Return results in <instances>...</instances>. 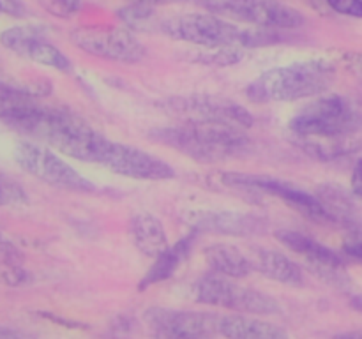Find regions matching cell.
Listing matches in <instances>:
<instances>
[{"instance_id": "1", "label": "cell", "mask_w": 362, "mask_h": 339, "mask_svg": "<svg viewBox=\"0 0 362 339\" xmlns=\"http://www.w3.org/2000/svg\"><path fill=\"white\" fill-rule=\"evenodd\" d=\"M151 138L202 165L232 161L247 154L251 147L246 129L197 120L156 127L151 131Z\"/></svg>"}, {"instance_id": "2", "label": "cell", "mask_w": 362, "mask_h": 339, "mask_svg": "<svg viewBox=\"0 0 362 339\" xmlns=\"http://www.w3.org/2000/svg\"><path fill=\"white\" fill-rule=\"evenodd\" d=\"M336 69L327 59H308L264 71L246 88L253 102H292L318 97L332 85Z\"/></svg>"}, {"instance_id": "3", "label": "cell", "mask_w": 362, "mask_h": 339, "mask_svg": "<svg viewBox=\"0 0 362 339\" xmlns=\"http://www.w3.org/2000/svg\"><path fill=\"white\" fill-rule=\"evenodd\" d=\"M288 127L293 136H352L362 129V113L345 95L322 94L296 112Z\"/></svg>"}, {"instance_id": "4", "label": "cell", "mask_w": 362, "mask_h": 339, "mask_svg": "<svg viewBox=\"0 0 362 339\" xmlns=\"http://www.w3.org/2000/svg\"><path fill=\"white\" fill-rule=\"evenodd\" d=\"M32 138L45 141L55 152L78 161L98 162L99 150L106 136L98 133L76 113L48 106Z\"/></svg>"}, {"instance_id": "5", "label": "cell", "mask_w": 362, "mask_h": 339, "mask_svg": "<svg viewBox=\"0 0 362 339\" xmlns=\"http://www.w3.org/2000/svg\"><path fill=\"white\" fill-rule=\"evenodd\" d=\"M166 35L179 41L191 42L200 48H221V46H244L246 28L232 23L214 13H184L170 16L159 23Z\"/></svg>"}, {"instance_id": "6", "label": "cell", "mask_w": 362, "mask_h": 339, "mask_svg": "<svg viewBox=\"0 0 362 339\" xmlns=\"http://www.w3.org/2000/svg\"><path fill=\"white\" fill-rule=\"evenodd\" d=\"M194 299L205 306L221 307L243 314H257V316L276 314L281 309L278 300L269 293L233 282L230 278L214 272L198 279L194 285Z\"/></svg>"}, {"instance_id": "7", "label": "cell", "mask_w": 362, "mask_h": 339, "mask_svg": "<svg viewBox=\"0 0 362 339\" xmlns=\"http://www.w3.org/2000/svg\"><path fill=\"white\" fill-rule=\"evenodd\" d=\"M221 184L226 187L240 191H250V193L269 194L272 198H278L286 207L299 212L303 218L310 221L320 222V225H332V219L317 194H311L304 191L303 187L296 186L288 180L276 179L269 175H251V173H237L226 172L221 173Z\"/></svg>"}, {"instance_id": "8", "label": "cell", "mask_w": 362, "mask_h": 339, "mask_svg": "<svg viewBox=\"0 0 362 339\" xmlns=\"http://www.w3.org/2000/svg\"><path fill=\"white\" fill-rule=\"evenodd\" d=\"M13 157L25 173L48 184V186L66 191H76V193L95 191L92 180L81 175L66 159L60 157L53 148L45 147V145L34 143V141H20L14 147Z\"/></svg>"}, {"instance_id": "9", "label": "cell", "mask_w": 362, "mask_h": 339, "mask_svg": "<svg viewBox=\"0 0 362 339\" xmlns=\"http://www.w3.org/2000/svg\"><path fill=\"white\" fill-rule=\"evenodd\" d=\"M205 6L211 13L243 21L251 27L288 30L304 23L303 13L281 0H207Z\"/></svg>"}, {"instance_id": "10", "label": "cell", "mask_w": 362, "mask_h": 339, "mask_svg": "<svg viewBox=\"0 0 362 339\" xmlns=\"http://www.w3.org/2000/svg\"><path fill=\"white\" fill-rule=\"evenodd\" d=\"M98 165H103L110 172L133 180H168L175 177L172 165L159 159L158 155L133 147V145L120 143V141L105 138L101 150L98 155Z\"/></svg>"}, {"instance_id": "11", "label": "cell", "mask_w": 362, "mask_h": 339, "mask_svg": "<svg viewBox=\"0 0 362 339\" xmlns=\"http://www.w3.org/2000/svg\"><path fill=\"white\" fill-rule=\"evenodd\" d=\"M71 41L81 52L120 64L141 62L147 49L129 28H74Z\"/></svg>"}, {"instance_id": "12", "label": "cell", "mask_w": 362, "mask_h": 339, "mask_svg": "<svg viewBox=\"0 0 362 339\" xmlns=\"http://www.w3.org/2000/svg\"><path fill=\"white\" fill-rule=\"evenodd\" d=\"M163 106L170 112L186 117V120L197 122L225 124V126L250 129L253 126V117L239 102L230 97L211 94H191L180 97H170L163 101Z\"/></svg>"}, {"instance_id": "13", "label": "cell", "mask_w": 362, "mask_h": 339, "mask_svg": "<svg viewBox=\"0 0 362 339\" xmlns=\"http://www.w3.org/2000/svg\"><path fill=\"white\" fill-rule=\"evenodd\" d=\"M276 239L286 249L299 254L304 263H306V267L322 281L339 286V288H345L350 282V278L346 275L345 270V258L336 253L334 249H331V247L318 242L313 237L306 235L303 232H296V230H278Z\"/></svg>"}, {"instance_id": "14", "label": "cell", "mask_w": 362, "mask_h": 339, "mask_svg": "<svg viewBox=\"0 0 362 339\" xmlns=\"http://www.w3.org/2000/svg\"><path fill=\"white\" fill-rule=\"evenodd\" d=\"M0 44L21 59H27L39 66L52 67L62 73H69L73 67L66 53L49 42L45 28L37 25H16L6 28L0 34Z\"/></svg>"}, {"instance_id": "15", "label": "cell", "mask_w": 362, "mask_h": 339, "mask_svg": "<svg viewBox=\"0 0 362 339\" xmlns=\"http://www.w3.org/2000/svg\"><path fill=\"white\" fill-rule=\"evenodd\" d=\"M182 221L197 233H214L225 237H255L267 232V221L257 214L239 210H184Z\"/></svg>"}, {"instance_id": "16", "label": "cell", "mask_w": 362, "mask_h": 339, "mask_svg": "<svg viewBox=\"0 0 362 339\" xmlns=\"http://www.w3.org/2000/svg\"><path fill=\"white\" fill-rule=\"evenodd\" d=\"M147 320L158 334H184L202 339H211L214 334H219V316L211 313L154 307L148 309Z\"/></svg>"}, {"instance_id": "17", "label": "cell", "mask_w": 362, "mask_h": 339, "mask_svg": "<svg viewBox=\"0 0 362 339\" xmlns=\"http://www.w3.org/2000/svg\"><path fill=\"white\" fill-rule=\"evenodd\" d=\"M219 334L226 339H290L285 328L257 314H226L219 316Z\"/></svg>"}, {"instance_id": "18", "label": "cell", "mask_w": 362, "mask_h": 339, "mask_svg": "<svg viewBox=\"0 0 362 339\" xmlns=\"http://www.w3.org/2000/svg\"><path fill=\"white\" fill-rule=\"evenodd\" d=\"M129 237L138 253L156 258L168 247L165 225L151 212H136L129 221Z\"/></svg>"}, {"instance_id": "19", "label": "cell", "mask_w": 362, "mask_h": 339, "mask_svg": "<svg viewBox=\"0 0 362 339\" xmlns=\"http://www.w3.org/2000/svg\"><path fill=\"white\" fill-rule=\"evenodd\" d=\"M198 233L189 232L187 235L180 237L173 246H168L163 251L159 256L154 258V263L151 265V268L147 270V274L141 278L138 290H147L151 286L159 285V282L166 281V279L172 278L177 272V268L180 267V263L187 260L191 249L194 246V240H197Z\"/></svg>"}, {"instance_id": "20", "label": "cell", "mask_w": 362, "mask_h": 339, "mask_svg": "<svg viewBox=\"0 0 362 339\" xmlns=\"http://www.w3.org/2000/svg\"><path fill=\"white\" fill-rule=\"evenodd\" d=\"M253 267L260 274L267 275L272 281H278L286 286H303L304 274L299 265L290 260L286 254L276 249L257 247L253 254Z\"/></svg>"}, {"instance_id": "21", "label": "cell", "mask_w": 362, "mask_h": 339, "mask_svg": "<svg viewBox=\"0 0 362 339\" xmlns=\"http://www.w3.org/2000/svg\"><path fill=\"white\" fill-rule=\"evenodd\" d=\"M204 258L214 274L230 279H244L255 270L253 261L232 244H211L204 249Z\"/></svg>"}, {"instance_id": "22", "label": "cell", "mask_w": 362, "mask_h": 339, "mask_svg": "<svg viewBox=\"0 0 362 339\" xmlns=\"http://www.w3.org/2000/svg\"><path fill=\"white\" fill-rule=\"evenodd\" d=\"M292 141L304 154L313 159H318V161H336L339 157L357 154L362 148V141L356 134L338 138L293 136Z\"/></svg>"}, {"instance_id": "23", "label": "cell", "mask_w": 362, "mask_h": 339, "mask_svg": "<svg viewBox=\"0 0 362 339\" xmlns=\"http://www.w3.org/2000/svg\"><path fill=\"white\" fill-rule=\"evenodd\" d=\"M317 196L331 215L332 225L346 226L352 232L361 230L359 210H357L352 196L343 187L334 186V184H325V186L318 187Z\"/></svg>"}, {"instance_id": "24", "label": "cell", "mask_w": 362, "mask_h": 339, "mask_svg": "<svg viewBox=\"0 0 362 339\" xmlns=\"http://www.w3.org/2000/svg\"><path fill=\"white\" fill-rule=\"evenodd\" d=\"M193 62L205 64V66H233L240 62L244 56V49L239 46H221V48H202L200 52L191 53Z\"/></svg>"}, {"instance_id": "25", "label": "cell", "mask_w": 362, "mask_h": 339, "mask_svg": "<svg viewBox=\"0 0 362 339\" xmlns=\"http://www.w3.org/2000/svg\"><path fill=\"white\" fill-rule=\"evenodd\" d=\"M117 16L124 21L127 28L134 30H145L154 23L156 11L152 9V4L145 2H131L127 6L120 7L117 11Z\"/></svg>"}, {"instance_id": "26", "label": "cell", "mask_w": 362, "mask_h": 339, "mask_svg": "<svg viewBox=\"0 0 362 339\" xmlns=\"http://www.w3.org/2000/svg\"><path fill=\"white\" fill-rule=\"evenodd\" d=\"M25 254L9 237L0 232V267L2 268H16L23 267Z\"/></svg>"}, {"instance_id": "27", "label": "cell", "mask_w": 362, "mask_h": 339, "mask_svg": "<svg viewBox=\"0 0 362 339\" xmlns=\"http://www.w3.org/2000/svg\"><path fill=\"white\" fill-rule=\"evenodd\" d=\"M39 6L55 18H67L74 16L83 6V0H37Z\"/></svg>"}, {"instance_id": "28", "label": "cell", "mask_w": 362, "mask_h": 339, "mask_svg": "<svg viewBox=\"0 0 362 339\" xmlns=\"http://www.w3.org/2000/svg\"><path fill=\"white\" fill-rule=\"evenodd\" d=\"M23 201H27V194L23 193V189L13 180L0 175V207L11 203H23Z\"/></svg>"}, {"instance_id": "29", "label": "cell", "mask_w": 362, "mask_h": 339, "mask_svg": "<svg viewBox=\"0 0 362 339\" xmlns=\"http://www.w3.org/2000/svg\"><path fill=\"white\" fill-rule=\"evenodd\" d=\"M327 7L334 13L350 18H362V0H325Z\"/></svg>"}, {"instance_id": "30", "label": "cell", "mask_w": 362, "mask_h": 339, "mask_svg": "<svg viewBox=\"0 0 362 339\" xmlns=\"http://www.w3.org/2000/svg\"><path fill=\"white\" fill-rule=\"evenodd\" d=\"M343 254L362 263V230L350 232L343 240Z\"/></svg>"}, {"instance_id": "31", "label": "cell", "mask_w": 362, "mask_h": 339, "mask_svg": "<svg viewBox=\"0 0 362 339\" xmlns=\"http://www.w3.org/2000/svg\"><path fill=\"white\" fill-rule=\"evenodd\" d=\"M0 13L14 18H25L28 9L21 0H0Z\"/></svg>"}, {"instance_id": "32", "label": "cell", "mask_w": 362, "mask_h": 339, "mask_svg": "<svg viewBox=\"0 0 362 339\" xmlns=\"http://www.w3.org/2000/svg\"><path fill=\"white\" fill-rule=\"evenodd\" d=\"M2 279L11 286H20L23 282L28 281V274L23 267H16V268H4L2 272Z\"/></svg>"}, {"instance_id": "33", "label": "cell", "mask_w": 362, "mask_h": 339, "mask_svg": "<svg viewBox=\"0 0 362 339\" xmlns=\"http://www.w3.org/2000/svg\"><path fill=\"white\" fill-rule=\"evenodd\" d=\"M350 187L357 198H362V157L357 159V162L354 165L352 175H350Z\"/></svg>"}, {"instance_id": "34", "label": "cell", "mask_w": 362, "mask_h": 339, "mask_svg": "<svg viewBox=\"0 0 362 339\" xmlns=\"http://www.w3.org/2000/svg\"><path fill=\"white\" fill-rule=\"evenodd\" d=\"M345 64L350 69V73L362 81V53H349L345 56Z\"/></svg>"}, {"instance_id": "35", "label": "cell", "mask_w": 362, "mask_h": 339, "mask_svg": "<svg viewBox=\"0 0 362 339\" xmlns=\"http://www.w3.org/2000/svg\"><path fill=\"white\" fill-rule=\"evenodd\" d=\"M0 339H34L30 334H27L25 331L14 327H6V325H0Z\"/></svg>"}, {"instance_id": "36", "label": "cell", "mask_w": 362, "mask_h": 339, "mask_svg": "<svg viewBox=\"0 0 362 339\" xmlns=\"http://www.w3.org/2000/svg\"><path fill=\"white\" fill-rule=\"evenodd\" d=\"M334 339H362V331H352V332H343L338 334Z\"/></svg>"}, {"instance_id": "37", "label": "cell", "mask_w": 362, "mask_h": 339, "mask_svg": "<svg viewBox=\"0 0 362 339\" xmlns=\"http://www.w3.org/2000/svg\"><path fill=\"white\" fill-rule=\"evenodd\" d=\"M350 304H352L354 309L359 311V313H362V293H361V295H356V297H354V299L350 300Z\"/></svg>"}, {"instance_id": "38", "label": "cell", "mask_w": 362, "mask_h": 339, "mask_svg": "<svg viewBox=\"0 0 362 339\" xmlns=\"http://www.w3.org/2000/svg\"><path fill=\"white\" fill-rule=\"evenodd\" d=\"M131 2H145V4H154L152 0H131Z\"/></svg>"}, {"instance_id": "39", "label": "cell", "mask_w": 362, "mask_h": 339, "mask_svg": "<svg viewBox=\"0 0 362 339\" xmlns=\"http://www.w3.org/2000/svg\"><path fill=\"white\" fill-rule=\"evenodd\" d=\"M154 4H159V2H170V0H152Z\"/></svg>"}]
</instances>
